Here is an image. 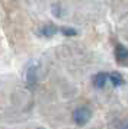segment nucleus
I'll return each mask as SVG.
<instances>
[{
    "mask_svg": "<svg viewBox=\"0 0 128 129\" xmlns=\"http://www.w3.org/2000/svg\"><path fill=\"white\" fill-rule=\"evenodd\" d=\"M90 117H92V112L89 110L87 107L84 106H81V107H77L73 113V119H74V122L79 125V126H83V125H86L89 120H90Z\"/></svg>",
    "mask_w": 128,
    "mask_h": 129,
    "instance_id": "f257e3e1",
    "label": "nucleus"
},
{
    "mask_svg": "<svg viewBox=\"0 0 128 129\" xmlns=\"http://www.w3.org/2000/svg\"><path fill=\"white\" fill-rule=\"evenodd\" d=\"M115 55H116V61L121 64H128V49L122 44H118L115 48Z\"/></svg>",
    "mask_w": 128,
    "mask_h": 129,
    "instance_id": "f03ea898",
    "label": "nucleus"
},
{
    "mask_svg": "<svg viewBox=\"0 0 128 129\" xmlns=\"http://www.w3.org/2000/svg\"><path fill=\"white\" fill-rule=\"evenodd\" d=\"M108 80H109V76L106 73H98L96 76L93 77V86L98 88H102V87H105V84H106Z\"/></svg>",
    "mask_w": 128,
    "mask_h": 129,
    "instance_id": "7ed1b4c3",
    "label": "nucleus"
},
{
    "mask_svg": "<svg viewBox=\"0 0 128 129\" xmlns=\"http://www.w3.org/2000/svg\"><path fill=\"white\" fill-rule=\"evenodd\" d=\"M109 80L114 86H121V84H124V77H122V74L116 73V71L109 76Z\"/></svg>",
    "mask_w": 128,
    "mask_h": 129,
    "instance_id": "20e7f679",
    "label": "nucleus"
},
{
    "mask_svg": "<svg viewBox=\"0 0 128 129\" xmlns=\"http://www.w3.org/2000/svg\"><path fill=\"white\" fill-rule=\"evenodd\" d=\"M58 32V28L55 26V25H52V23H48L45 25L44 28H42V34L45 36H52L54 34H57Z\"/></svg>",
    "mask_w": 128,
    "mask_h": 129,
    "instance_id": "39448f33",
    "label": "nucleus"
},
{
    "mask_svg": "<svg viewBox=\"0 0 128 129\" xmlns=\"http://www.w3.org/2000/svg\"><path fill=\"white\" fill-rule=\"evenodd\" d=\"M60 32L64 34L66 36H74V35H77V30L73 29V28H60Z\"/></svg>",
    "mask_w": 128,
    "mask_h": 129,
    "instance_id": "423d86ee",
    "label": "nucleus"
}]
</instances>
